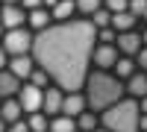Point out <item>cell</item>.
Segmentation results:
<instances>
[{
	"label": "cell",
	"mask_w": 147,
	"mask_h": 132,
	"mask_svg": "<svg viewBox=\"0 0 147 132\" xmlns=\"http://www.w3.org/2000/svg\"><path fill=\"white\" fill-rule=\"evenodd\" d=\"M50 132H77V117H68V115H56L50 126H47Z\"/></svg>",
	"instance_id": "obj_19"
},
{
	"label": "cell",
	"mask_w": 147,
	"mask_h": 132,
	"mask_svg": "<svg viewBox=\"0 0 147 132\" xmlns=\"http://www.w3.org/2000/svg\"><path fill=\"white\" fill-rule=\"evenodd\" d=\"M138 132H147V115L138 117Z\"/></svg>",
	"instance_id": "obj_32"
},
{
	"label": "cell",
	"mask_w": 147,
	"mask_h": 132,
	"mask_svg": "<svg viewBox=\"0 0 147 132\" xmlns=\"http://www.w3.org/2000/svg\"><path fill=\"white\" fill-rule=\"evenodd\" d=\"M77 132H80V129H77Z\"/></svg>",
	"instance_id": "obj_42"
},
{
	"label": "cell",
	"mask_w": 147,
	"mask_h": 132,
	"mask_svg": "<svg viewBox=\"0 0 147 132\" xmlns=\"http://www.w3.org/2000/svg\"><path fill=\"white\" fill-rule=\"evenodd\" d=\"M127 12H132L136 18H144V15H147V0H129Z\"/></svg>",
	"instance_id": "obj_26"
},
{
	"label": "cell",
	"mask_w": 147,
	"mask_h": 132,
	"mask_svg": "<svg viewBox=\"0 0 147 132\" xmlns=\"http://www.w3.org/2000/svg\"><path fill=\"white\" fill-rule=\"evenodd\" d=\"M136 23H138V18L132 15V12H115L109 27H112L115 32H129V29H136Z\"/></svg>",
	"instance_id": "obj_15"
},
{
	"label": "cell",
	"mask_w": 147,
	"mask_h": 132,
	"mask_svg": "<svg viewBox=\"0 0 147 132\" xmlns=\"http://www.w3.org/2000/svg\"><path fill=\"white\" fill-rule=\"evenodd\" d=\"M115 47H118V53L121 56H136L144 41H141V32L138 29H129V32H118V38H115Z\"/></svg>",
	"instance_id": "obj_7"
},
{
	"label": "cell",
	"mask_w": 147,
	"mask_h": 132,
	"mask_svg": "<svg viewBox=\"0 0 147 132\" xmlns=\"http://www.w3.org/2000/svg\"><path fill=\"white\" fill-rule=\"evenodd\" d=\"M115 38H118V32H115L112 27L97 29V44H115Z\"/></svg>",
	"instance_id": "obj_24"
},
{
	"label": "cell",
	"mask_w": 147,
	"mask_h": 132,
	"mask_svg": "<svg viewBox=\"0 0 147 132\" xmlns=\"http://www.w3.org/2000/svg\"><path fill=\"white\" fill-rule=\"evenodd\" d=\"M41 97H44V88L32 85V82H24L21 91H18V103L24 115H32V112H41Z\"/></svg>",
	"instance_id": "obj_5"
},
{
	"label": "cell",
	"mask_w": 147,
	"mask_h": 132,
	"mask_svg": "<svg viewBox=\"0 0 147 132\" xmlns=\"http://www.w3.org/2000/svg\"><path fill=\"white\" fill-rule=\"evenodd\" d=\"M97 123H100V117H97L94 112H82V115H77V129H80V132H94Z\"/></svg>",
	"instance_id": "obj_20"
},
{
	"label": "cell",
	"mask_w": 147,
	"mask_h": 132,
	"mask_svg": "<svg viewBox=\"0 0 147 132\" xmlns=\"http://www.w3.org/2000/svg\"><path fill=\"white\" fill-rule=\"evenodd\" d=\"M3 32H6V27H3V21H0V38H3Z\"/></svg>",
	"instance_id": "obj_37"
},
{
	"label": "cell",
	"mask_w": 147,
	"mask_h": 132,
	"mask_svg": "<svg viewBox=\"0 0 147 132\" xmlns=\"http://www.w3.org/2000/svg\"><path fill=\"white\" fill-rule=\"evenodd\" d=\"M38 6H41V0H21V9H27V12L38 9Z\"/></svg>",
	"instance_id": "obj_30"
},
{
	"label": "cell",
	"mask_w": 147,
	"mask_h": 132,
	"mask_svg": "<svg viewBox=\"0 0 147 132\" xmlns=\"http://www.w3.org/2000/svg\"><path fill=\"white\" fill-rule=\"evenodd\" d=\"M88 109V103H85V94L82 91H68L62 97V112L59 115H68V117H77Z\"/></svg>",
	"instance_id": "obj_9"
},
{
	"label": "cell",
	"mask_w": 147,
	"mask_h": 132,
	"mask_svg": "<svg viewBox=\"0 0 147 132\" xmlns=\"http://www.w3.org/2000/svg\"><path fill=\"white\" fill-rule=\"evenodd\" d=\"M74 12H77V3H74V0H59V3L50 9V18L56 23H62V21H71Z\"/></svg>",
	"instance_id": "obj_17"
},
{
	"label": "cell",
	"mask_w": 147,
	"mask_h": 132,
	"mask_svg": "<svg viewBox=\"0 0 147 132\" xmlns=\"http://www.w3.org/2000/svg\"><path fill=\"white\" fill-rule=\"evenodd\" d=\"M127 94L132 100H138V97H144L147 94V70H136V74H132L129 79H127Z\"/></svg>",
	"instance_id": "obj_12"
},
{
	"label": "cell",
	"mask_w": 147,
	"mask_h": 132,
	"mask_svg": "<svg viewBox=\"0 0 147 132\" xmlns=\"http://www.w3.org/2000/svg\"><path fill=\"white\" fill-rule=\"evenodd\" d=\"M62 97H65V91L59 85H47L44 97H41V112L44 115H59L62 112Z\"/></svg>",
	"instance_id": "obj_10"
},
{
	"label": "cell",
	"mask_w": 147,
	"mask_h": 132,
	"mask_svg": "<svg viewBox=\"0 0 147 132\" xmlns=\"http://www.w3.org/2000/svg\"><path fill=\"white\" fill-rule=\"evenodd\" d=\"M21 115H24V109H21L18 97H9V100H3V103H0V117H3L6 123H15V121H21Z\"/></svg>",
	"instance_id": "obj_16"
},
{
	"label": "cell",
	"mask_w": 147,
	"mask_h": 132,
	"mask_svg": "<svg viewBox=\"0 0 147 132\" xmlns=\"http://www.w3.org/2000/svg\"><path fill=\"white\" fill-rule=\"evenodd\" d=\"M85 103H88L91 112H106L109 106H115L118 100H124V82L109 70H88L85 76Z\"/></svg>",
	"instance_id": "obj_2"
},
{
	"label": "cell",
	"mask_w": 147,
	"mask_h": 132,
	"mask_svg": "<svg viewBox=\"0 0 147 132\" xmlns=\"http://www.w3.org/2000/svg\"><path fill=\"white\" fill-rule=\"evenodd\" d=\"M91 23H94V29H106L109 23H112V12L109 9H97L91 15Z\"/></svg>",
	"instance_id": "obj_22"
},
{
	"label": "cell",
	"mask_w": 147,
	"mask_h": 132,
	"mask_svg": "<svg viewBox=\"0 0 147 132\" xmlns=\"http://www.w3.org/2000/svg\"><path fill=\"white\" fill-rule=\"evenodd\" d=\"M97 29L91 21H62L32 35V59L62 91H82L91 68Z\"/></svg>",
	"instance_id": "obj_1"
},
{
	"label": "cell",
	"mask_w": 147,
	"mask_h": 132,
	"mask_svg": "<svg viewBox=\"0 0 147 132\" xmlns=\"http://www.w3.org/2000/svg\"><path fill=\"white\" fill-rule=\"evenodd\" d=\"M138 112L147 115V94H144V97H138Z\"/></svg>",
	"instance_id": "obj_31"
},
{
	"label": "cell",
	"mask_w": 147,
	"mask_h": 132,
	"mask_svg": "<svg viewBox=\"0 0 147 132\" xmlns=\"http://www.w3.org/2000/svg\"><path fill=\"white\" fill-rule=\"evenodd\" d=\"M3 6H21V0H0Z\"/></svg>",
	"instance_id": "obj_35"
},
{
	"label": "cell",
	"mask_w": 147,
	"mask_h": 132,
	"mask_svg": "<svg viewBox=\"0 0 147 132\" xmlns=\"http://www.w3.org/2000/svg\"><path fill=\"white\" fill-rule=\"evenodd\" d=\"M138 100L132 97H124L118 100L115 106H109V109L100 115V123L109 129V132H138Z\"/></svg>",
	"instance_id": "obj_3"
},
{
	"label": "cell",
	"mask_w": 147,
	"mask_h": 132,
	"mask_svg": "<svg viewBox=\"0 0 147 132\" xmlns=\"http://www.w3.org/2000/svg\"><path fill=\"white\" fill-rule=\"evenodd\" d=\"M141 21H144V23H147V15H144V18H141Z\"/></svg>",
	"instance_id": "obj_40"
},
{
	"label": "cell",
	"mask_w": 147,
	"mask_h": 132,
	"mask_svg": "<svg viewBox=\"0 0 147 132\" xmlns=\"http://www.w3.org/2000/svg\"><path fill=\"white\" fill-rule=\"evenodd\" d=\"M56 3H59V0H41V6H44V9H53Z\"/></svg>",
	"instance_id": "obj_34"
},
{
	"label": "cell",
	"mask_w": 147,
	"mask_h": 132,
	"mask_svg": "<svg viewBox=\"0 0 147 132\" xmlns=\"http://www.w3.org/2000/svg\"><path fill=\"white\" fill-rule=\"evenodd\" d=\"M94 132H109V129H106V126H97V129H94Z\"/></svg>",
	"instance_id": "obj_39"
},
{
	"label": "cell",
	"mask_w": 147,
	"mask_h": 132,
	"mask_svg": "<svg viewBox=\"0 0 147 132\" xmlns=\"http://www.w3.org/2000/svg\"><path fill=\"white\" fill-rule=\"evenodd\" d=\"M6 132H30V126H27V121H24V117H21V121L9 123V126H6Z\"/></svg>",
	"instance_id": "obj_28"
},
{
	"label": "cell",
	"mask_w": 147,
	"mask_h": 132,
	"mask_svg": "<svg viewBox=\"0 0 147 132\" xmlns=\"http://www.w3.org/2000/svg\"><path fill=\"white\" fill-rule=\"evenodd\" d=\"M112 70H115V76H118V79H129V76L138 70V65H136V59H132V56H121L118 62H115Z\"/></svg>",
	"instance_id": "obj_18"
},
{
	"label": "cell",
	"mask_w": 147,
	"mask_h": 132,
	"mask_svg": "<svg viewBox=\"0 0 147 132\" xmlns=\"http://www.w3.org/2000/svg\"><path fill=\"white\" fill-rule=\"evenodd\" d=\"M0 68H6V50H3V41H0Z\"/></svg>",
	"instance_id": "obj_33"
},
{
	"label": "cell",
	"mask_w": 147,
	"mask_h": 132,
	"mask_svg": "<svg viewBox=\"0 0 147 132\" xmlns=\"http://www.w3.org/2000/svg\"><path fill=\"white\" fill-rule=\"evenodd\" d=\"M27 126H30V132H47L50 121H47V115H44V112H32V115L27 117Z\"/></svg>",
	"instance_id": "obj_21"
},
{
	"label": "cell",
	"mask_w": 147,
	"mask_h": 132,
	"mask_svg": "<svg viewBox=\"0 0 147 132\" xmlns=\"http://www.w3.org/2000/svg\"><path fill=\"white\" fill-rule=\"evenodd\" d=\"M0 12H3V3H0Z\"/></svg>",
	"instance_id": "obj_41"
},
{
	"label": "cell",
	"mask_w": 147,
	"mask_h": 132,
	"mask_svg": "<svg viewBox=\"0 0 147 132\" xmlns=\"http://www.w3.org/2000/svg\"><path fill=\"white\" fill-rule=\"evenodd\" d=\"M50 9H44V6H38V9H32V12H27V23L38 32V29H47L50 27Z\"/></svg>",
	"instance_id": "obj_14"
},
{
	"label": "cell",
	"mask_w": 147,
	"mask_h": 132,
	"mask_svg": "<svg viewBox=\"0 0 147 132\" xmlns=\"http://www.w3.org/2000/svg\"><path fill=\"white\" fill-rule=\"evenodd\" d=\"M74 3H77V9L82 15H94L97 9H103V0H74Z\"/></svg>",
	"instance_id": "obj_23"
},
{
	"label": "cell",
	"mask_w": 147,
	"mask_h": 132,
	"mask_svg": "<svg viewBox=\"0 0 147 132\" xmlns=\"http://www.w3.org/2000/svg\"><path fill=\"white\" fill-rule=\"evenodd\" d=\"M32 70H35V59L30 53H24V56H12L9 59V74L12 76H18L21 82H27L32 76Z\"/></svg>",
	"instance_id": "obj_8"
},
{
	"label": "cell",
	"mask_w": 147,
	"mask_h": 132,
	"mask_svg": "<svg viewBox=\"0 0 147 132\" xmlns=\"http://www.w3.org/2000/svg\"><path fill=\"white\" fill-rule=\"evenodd\" d=\"M136 65H138L141 70H147V44H144V47H141V50L136 53Z\"/></svg>",
	"instance_id": "obj_29"
},
{
	"label": "cell",
	"mask_w": 147,
	"mask_h": 132,
	"mask_svg": "<svg viewBox=\"0 0 147 132\" xmlns=\"http://www.w3.org/2000/svg\"><path fill=\"white\" fill-rule=\"evenodd\" d=\"M6 126H9V123L3 121V117H0V132H6Z\"/></svg>",
	"instance_id": "obj_36"
},
{
	"label": "cell",
	"mask_w": 147,
	"mask_h": 132,
	"mask_svg": "<svg viewBox=\"0 0 147 132\" xmlns=\"http://www.w3.org/2000/svg\"><path fill=\"white\" fill-rule=\"evenodd\" d=\"M141 41H144V44H147V29H144V32H141Z\"/></svg>",
	"instance_id": "obj_38"
},
{
	"label": "cell",
	"mask_w": 147,
	"mask_h": 132,
	"mask_svg": "<svg viewBox=\"0 0 147 132\" xmlns=\"http://www.w3.org/2000/svg\"><path fill=\"white\" fill-rule=\"evenodd\" d=\"M0 41H3L6 56H24V53L32 50V32L24 29V27H18V29H6Z\"/></svg>",
	"instance_id": "obj_4"
},
{
	"label": "cell",
	"mask_w": 147,
	"mask_h": 132,
	"mask_svg": "<svg viewBox=\"0 0 147 132\" xmlns=\"http://www.w3.org/2000/svg\"><path fill=\"white\" fill-rule=\"evenodd\" d=\"M27 82H32V85H38V88H47V82H50V76H47L44 70H41V68H35V70H32V76H30Z\"/></svg>",
	"instance_id": "obj_25"
},
{
	"label": "cell",
	"mask_w": 147,
	"mask_h": 132,
	"mask_svg": "<svg viewBox=\"0 0 147 132\" xmlns=\"http://www.w3.org/2000/svg\"><path fill=\"white\" fill-rule=\"evenodd\" d=\"M127 6H129V0H103V9H109L115 15V12H127Z\"/></svg>",
	"instance_id": "obj_27"
},
{
	"label": "cell",
	"mask_w": 147,
	"mask_h": 132,
	"mask_svg": "<svg viewBox=\"0 0 147 132\" xmlns=\"http://www.w3.org/2000/svg\"><path fill=\"white\" fill-rule=\"evenodd\" d=\"M0 21H3L6 29H18V27H24V23H27V9H21V6H3Z\"/></svg>",
	"instance_id": "obj_11"
},
{
	"label": "cell",
	"mask_w": 147,
	"mask_h": 132,
	"mask_svg": "<svg viewBox=\"0 0 147 132\" xmlns=\"http://www.w3.org/2000/svg\"><path fill=\"white\" fill-rule=\"evenodd\" d=\"M18 91H21V79L12 76L9 70H0V100L18 97Z\"/></svg>",
	"instance_id": "obj_13"
},
{
	"label": "cell",
	"mask_w": 147,
	"mask_h": 132,
	"mask_svg": "<svg viewBox=\"0 0 147 132\" xmlns=\"http://www.w3.org/2000/svg\"><path fill=\"white\" fill-rule=\"evenodd\" d=\"M118 59H121V53L115 44H94V50H91V62L97 70H112Z\"/></svg>",
	"instance_id": "obj_6"
}]
</instances>
